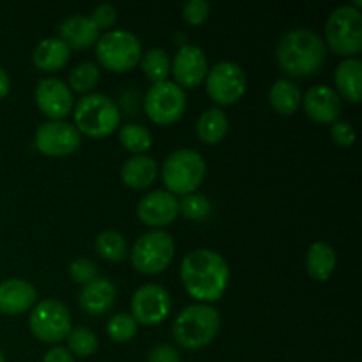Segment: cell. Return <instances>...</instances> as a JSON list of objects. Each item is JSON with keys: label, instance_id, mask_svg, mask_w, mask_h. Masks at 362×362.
Listing matches in <instances>:
<instances>
[{"label": "cell", "instance_id": "cell-1", "mask_svg": "<svg viewBox=\"0 0 362 362\" xmlns=\"http://www.w3.org/2000/svg\"><path fill=\"white\" fill-rule=\"evenodd\" d=\"M184 288L200 303H216L223 297L230 279L225 258L212 250H194L180 264Z\"/></svg>", "mask_w": 362, "mask_h": 362}, {"label": "cell", "instance_id": "cell-2", "mask_svg": "<svg viewBox=\"0 0 362 362\" xmlns=\"http://www.w3.org/2000/svg\"><path fill=\"white\" fill-rule=\"evenodd\" d=\"M327 48L317 32L310 28H296L286 32L278 42L276 59L283 73L293 78L311 76L325 62Z\"/></svg>", "mask_w": 362, "mask_h": 362}, {"label": "cell", "instance_id": "cell-3", "mask_svg": "<svg viewBox=\"0 0 362 362\" xmlns=\"http://www.w3.org/2000/svg\"><path fill=\"white\" fill-rule=\"evenodd\" d=\"M221 317L209 304H193L184 308L173 322V339L186 350H198L212 343L218 336Z\"/></svg>", "mask_w": 362, "mask_h": 362}, {"label": "cell", "instance_id": "cell-4", "mask_svg": "<svg viewBox=\"0 0 362 362\" xmlns=\"http://www.w3.org/2000/svg\"><path fill=\"white\" fill-rule=\"evenodd\" d=\"M74 124L78 133L92 138L112 134L120 124V110L113 99L105 94H87L74 106Z\"/></svg>", "mask_w": 362, "mask_h": 362}, {"label": "cell", "instance_id": "cell-5", "mask_svg": "<svg viewBox=\"0 0 362 362\" xmlns=\"http://www.w3.org/2000/svg\"><path fill=\"white\" fill-rule=\"evenodd\" d=\"M207 165L200 152L193 148H179L166 158L163 165V182L168 193L191 194L204 182Z\"/></svg>", "mask_w": 362, "mask_h": 362}, {"label": "cell", "instance_id": "cell-6", "mask_svg": "<svg viewBox=\"0 0 362 362\" xmlns=\"http://www.w3.org/2000/svg\"><path fill=\"white\" fill-rule=\"evenodd\" d=\"M95 55L106 69L113 73H126L140 62L141 42L133 32L117 28L98 39Z\"/></svg>", "mask_w": 362, "mask_h": 362}, {"label": "cell", "instance_id": "cell-7", "mask_svg": "<svg viewBox=\"0 0 362 362\" xmlns=\"http://www.w3.org/2000/svg\"><path fill=\"white\" fill-rule=\"evenodd\" d=\"M325 37L334 53L354 57L362 49V16L354 6H341L332 11L325 23Z\"/></svg>", "mask_w": 362, "mask_h": 362}, {"label": "cell", "instance_id": "cell-8", "mask_svg": "<svg viewBox=\"0 0 362 362\" xmlns=\"http://www.w3.org/2000/svg\"><path fill=\"white\" fill-rule=\"evenodd\" d=\"M175 253L173 237L165 230H152L144 233L131 250L134 269L144 274H159L172 262Z\"/></svg>", "mask_w": 362, "mask_h": 362}, {"label": "cell", "instance_id": "cell-9", "mask_svg": "<svg viewBox=\"0 0 362 362\" xmlns=\"http://www.w3.org/2000/svg\"><path fill=\"white\" fill-rule=\"evenodd\" d=\"M32 334L45 343H60L71 331V313L64 303L45 299L35 304L28 318Z\"/></svg>", "mask_w": 362, "mask_h": 362}, {"label": "cell", "instance_id": "cell-10", "mask_svg": "<svg viewBox=\"0 0 362 362\" xmlns=\"http://www.w3.org/2000/svg\"><path fill=\"white\" fill-rule=\"evenodd\" d=\"M186 94L175 81H159L145 95V113L156 124H173L186 112Z\"/></svg>", "mask_w": 362, "mask_h": 362}, {"label": "cell", "instance_id": "cell-11", "mask_svg": "<svg viewBox=\"0 0 362 362\" xmlns=\"http://www.w3.org/2000/svg\"><path fill=\"white\" fill-rule=\"evenodd\" d=\"M207 94L218 105L226 106L239 101L246 92V73L243 67L230 60L218 62L205 76Z\"/></svg>", "mask_w": 362, "mask_h": 362}, {"label": "cell", "instance_id": "cell-12", "mask_svg": "<svg viewBox=\"0 0 362 362\" xmlns=\"http://www.w3.org/2000/svg\"><path fill=\"white\" fill-rule=\"evenodd\" d=\"M80 144L81 136L76 127L64 120H48L35 131V147L52 158L73 154Z\"/></svg>", "mask_w": 362, "mask_h": 362}, {"label": "cell", "instance_id": "cell-13", "mask_svg": "<svg viewBox=\"0 0 362 362\" xmlns=\"http://www.w3.org/2000/svg\"><path fill=\"white\" fill-rule=\"evenodd\" d=\"M172 299L170 293L159 285H144L134 292L131 300L133 318L138 324L158 325L168 317Z\"/></svg>", "mask_w": 362, "mask_h": 362}, {"label": "cell", "instance_id": "cell-14", "mask_svg": "<svg viewBox=\"0 0 362 362\" xmlns=\"http://www.w3.org/2000/svg\"><path fill=\"white\" fill-rule=\"evenodd\" d=\"M73 90L59 78H42L35 88L37 108L52 120H62L73 108Z\"/></svg>", "mask_w": 362, "mask_h": 362}, {"label": "cell", "instance_id": "cell-15", "mask_svg": "<svg viewBox=\"0 0 362 362\" xmlns=\"http://www.w3.org/2000/svg\"><path fill=\"white\" fill-rule=\"evenodd\" d=\"M172 71L180 88L198 87L209 73L204 49L197 45H182L173 57Z\"/></svg>", "mask_w": 362, "mask_h": 362}, {"label": "cell", "instance_id": "cell-16", "mask_svg": "<svg viewBox=\"0 0 362 362\" xmlns=\"http://www.w3.org/2000/svg\"><path fill=\"white\" fill-rule=\"evenodd\" d=\"M136 214L148 226L170 225L179 216V200L168 191H151L138 202Z\"/></svg>", "mask_w": 362, "mask_h": 362}, {"label": "cell", "instance_id": "cell-17", "mask_svg": "<svg viewBox=\"0 0 362 362\" xmlns=\"http://www.w3.org/2000/svg\"><path fill=\"white\" fill-rule=\"evenodd\" d=\"M304 110L318 124H334L341 113V99L329 85H313L303 98Z\"/></svg>", "mask_w": 362, "mask_h": 362}, {"label": "cell", "instance_id": "cell-18", "mask_svg": "<svg viewBox=\"0 0 362 362\" xmlns=\"http://www.w3.org/2000/svg\"><path fill=\"white\" fill-rule=\"evenodd\" d=\"M37 290L27 279L13 278L0 283V313L20 315L34 308Z\"/></svg>", "mask_w": 362, "mask_h": 362}, {"label": "cell", "instance_id": "cell-19", "mask_svg": "<svg viewBox=\"0 0 362 362\" xmlns=\"http://www.w3.org/2000/svg\"><path fill=\"white\" fill-rule=\"evenodd\" d=\"M117 297V288L110 279L98 278L94 281L83 285L80 292V304L88 315H105L113 306Z\"/></svg>", "mask_w": 362, "mask_h": 362}, {"label": "cell", "instance_id": "cell-20", "mask_svg": "<svg viewBox=\"0 0 362 362\" xmlns=\"http://www.w3.org/2000/svg\"><path fill=\"white\" fill-rule=\"evenodd\" d=\"M60 39L67 46L76 49H85L99 39V30L92 20L83 14H73L60 23Z\"/></svg>", "mask_w": 362, "mask_h": 362}, {"label": "cell", "instance_id": "cell-21", "mask_svg": "<svg viewBox=\"0 0 362 362\" xmlns=\"http://www.w3.org/2000/svg\"><path fill=\"white\" fill-rule=\"evenodd\" d=\"M120 177L131 189H145L158 177V163L148 156H133L122 165Z\"/></svg>", "mask_w": 362, "mask_h": 362}, {"label": "cell", "instance_id": "cell-22", "mask_svg": "<svg viewBox=\"0 0 362 362\" xmlns=\"http://www.w3.org/2000/svg\"><path fill=\"white\" fill-rule=\"evenodd\" d=\"M32 60L41 71H59L69 60V46L60 37H46L37 42Z\"/></svg>", "mask_w": 362, "mask_h": 362}, {"label": "cell", "instance_id": "cell-23", "mask_svg": "<svg viewBox=\"0 0 362 362\" xmlns=\"http://www.w3.org/2000/svg\"><path fill=\"white\" fill-rule=\"evenodd\" d=\"M336 269V251L325 240H317L306 255V271L317 281H327Z\"/></svg>", "mask_w": 362, "mask_h": 362}, {"label": "cell", "instance_id": "cell-24", "mask_svg": "<svg viewBox=\"0 0 362 362\" xmlns=\"http://www.w3.org/2000/svg\"><path fill=\"white\" fill-rule=\"evenodd\" d=\"M361 73L362 62L359 59H345L336 67V87L350 103L361 101Z\"/></svg>", "mask_w": 362, "mask_h": 362}, {"label": "cell", "instance_id": "cell-25", "mask_svg": "<svg viewBox=\"0 0 362 362\" xmlns=\"http://www.w3.org/2000/svg\"><path fill=\"white\" fill-rule=\"evenodd\" d=\"M269 101L278 113L292 115L303 103V92L292 80L279 78L272 83L271 92H269Z\"/></svg>", "mask_w": 362, "mask_h": 362}, {"label": "cell", "instance_id": "cell-26", "mask_svg": "<svg viewBox=\"0 0 362 362\" xmlns=\"http://www.w3.org/2000/svg\"><path fill=\"white\" fill-rule=\"evenodd\" d=\"M226 131H228V119H226L225 112L219 108H211L204 112L197 122L198 138L209 145L221 141Z\"/></svg>", "mask_w": 362, "mask_h": 362}, {"label": "cell", "instance_id": "cell-27", "mask_svg": "<svg viewBox=\"0 0 362 362\" xmlns=\"http://www.w3.org/2000/svg\"><path fill=\"white\" fill-rule=\"evenodd\" d=\"M95 251L108 262H120L127 257V243L122 233L115 230H105L95 239Z\"/></svg>", "mask_w": 362, "mask_h": 362}, {"label": "cell", "instance_id": "cell-28", "mask_svg": "<svg viewBox=\"0 0 362 362\" xmlns=\"http://www.w3.org/2000/svg\"><path fill=\"white\" fill-rule=\"evenodd\" d=\"M141 69L145 76L154 83L165 81L170 73V57L163 48H151L145 55H141Z\"/></svg>", "mask_w": 362, "mask_h": 362}, {"label": "cell", "instance_id": "cell-29", "mask_svg": "<svg viewBox=\"0 0 362 362\" xmlns=\"http://www.w3.org/2000/svg\"><path fill=\"white\" fill-rule=\"evenodd\" d=\"M119 140L127 151L134 152V154H141V152L148 151L152 147L151 131L147 127L140 126V124H126V126H122Z\"/></svg>", "mask_w": 362, "mask_h": 362}, {"label": "cell", "instance_id": "cell-30", "mask_svg": "<svg viewBox=\"0 0 362 362\" xmlns=\"http://www.w3.org/2000/svg\"><path fill=\"white\" fill-rule=\"evenodd\" d=\"M67 345L69 352L76 354L78 357H88L98 350L99 339L88 327H74L67 334Z\"/></svg>", "mask_w": 362, "mask_h": 362}, {"label": "cell", "instance_id": "cell-31", "mask_svg": "<svg viewBox=\"0 0 362 362\" xmlns=\"http://www.w3.org/2000/svg\"><path fill=\"white\" fill-rule=\"evenodd\" d=\"M138 322L134 320L131 313H117L108 320V332L110 338L117 343H126L136 336Z\"/></svg>", "mask_w": 362, "mask_h": 362}, {"label": "cell", "instance_id": "cell-32", "mask_svg": "<svg viewBox=\"0 0 362 362\" xmlns=\"http://www.w3.org/2000/svg\"><path fill=\"white\" fill-rule=\"evenodd\" d=\"M99 81V67L92 62H83L69 74V85L76 92H90Z\"/></svg>", "mask_w": 362, "mask_h": 362}, {"label": "cell", "instance_id": "cell-33", "mask_svg": "<svg viewBox=\"0 0 362 362\" xmlns=\"http://www.w3.org/2000/svg\"><path fill=\"white\" fill-rule=\"evenodd\" d=\"M211 211L212 204L204 194L191 193L179 202V212H182V216H186L187 219H193V221H202L211 214Z\"/></svg>", "mask_w": 362, "mask_h": 362}, {"label": "cell", "instance_id": "cell-34", "mask_svg": "<svg viewBox=\"0 0 362 362\" xmlns=\"http://www.w3.org/2000/svg\"><path fill=\"white\" fill-rule=\"evenodd\" d=\"M69 274L74 281L81 283V285H87V283L99 278L98 265L92 260H88V258H76V260L69 265Z\"/></svg>", "mask_w": 362, "mask_h": 362}, {"label": "cell", "instance_id": "cell-35", "mask_svg": "<svg viewBox=\"0 0 362 362\" xmlns=\"http://www.w3.org/2000/svg\"><path fill=\"white\" fill-rule=\"evenodd\" d=\"M211 4L205 0H187L182 7L184 20L189 25H202L209 18Z\"/></svg>", "mask_w": 362, "mask_h": 362}, {"label": "cell", "instance_id": "cell-36", "mask_svg": "<svg viewBox=\"0 0 362 362\" xmlns=\"http://www.w3.org/2000/svg\"><path fill=\"white\" fill-rule=\"evenodd\" d=\"M88 18H90L92 23L98 27V30H101V28H108L117 21V7L108 2L99 4V6L92 11V14Z\"/></svg>", "mask_w": 362, "mask_h": 362}, {"label": "cell", "instance_id": "cell-37", "mask_svg": "<svg viewBox=\"0 0 362 362\" xmlns=\"http://www.w3.org/2000/svg\"><path fill=\"white\" fill-rule=\"evenodd\" d=\"M331 136L341 147H350L356 141V131L354 126L346 120H336L331 127Z\"/></svg>", "mask_w": 362, "mask_h": 362}, {"label": "cell", "instance_id": "cell-38", "mask_svg": "<svg viewBox=\"0 0 362 362\" xmlns=\"http://www.w3.org/2000/svg\"><path fill=\"white\" fill-rule=\"evenodd\" d=\"M147 362H180V356L173 346L158 345L151 350Z\"/></svg>", "mask_w": 362, "mask_h": 362}, {"label": "cell", "instance_id": "cell-39", "mask_svg": "<svg viewBox=\"0 0 362 362\" xmlns=\"http://www.w3.org/2000/svg\"><path fill=\"white\" fill-rule=\"evenodd\" d=\"M42 362H74L73 354L64 346H53L42 357Z\"/></svg>", "mask_w": 362, "mask_h": 362}, {"label": "cell", "instance_id": "cell-40", "mask_svg": "<svg viewBox=\"0 0 362 362\" xmlns=\"http://www.w3.org/2000/svg\"><path fill=\"white\" fill-rule=\"evenodd\" d=\"M9 88H11L9 76H7L6 71L0 67V99H4L7 94H9Z\"/></svg>", "mask_w": 362, "mask_h": 362}, {"label": "cell", "instance_id": "cell-41", "mask_svg": "<svg viewBox=\"0 0 362 362\" xmlns=\"http://www.w3.org/2000/svg\"><path fill=\"white\" fill-rule=\"evenodd\" d=\"M0 362H6V357H4V354H2V350H0Z\"/></svg>", "mask_w": 362, "mask_h": 362}]
</instances>
